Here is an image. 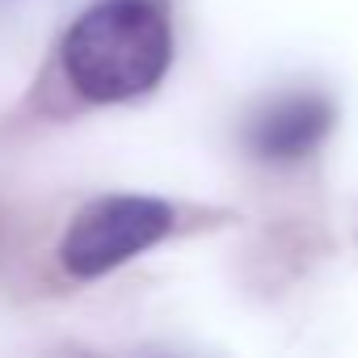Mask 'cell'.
Instances as JSON below:
<instances>
[{
  "instance_id": "3",
  "label": "cell",
  "mask_w": 358,
  "mask_h": 358,
  "mask_svg": "<svg viewBox=\"0 0 358 358\" xmlns=\"http://www.w3.org/2000/svg\"><path fill=\"white\" fill-rule=\"evenodd\" d=\"M329 127H333V106L320 93H291L270 101L262 114H253L245 143L266 164H295L308 152H316Z\"/></svg>"
},
{
  "instance_id": "1",
  "label": "cell",
  "mask_w": 358,
  "mask_h": 358,
  "mask_svg": "<svg viewBox=\"0 0 358 358\" xmlns=\"http://www.w3.org/2000/svg\"><path fill=\"white\" fill-rule=\"evenodd\" d=\"M64 76L85 101H131L173 64V30L152 0H97L64 34Z\"/></svg>"
},
{
  "instance_id": "2",
  "label": "cell",
  "mask_w": 358,
  "mask_h": 358,
  "mask_svg": "<svg viewBox=\"0 0 358 358\" xmlns=\"http://www.w3.org/2000/svg\"><path fill=\"white\" fill-rule=\"evenodd\" d=\"M173 232V207L148 194H114L89 203L59 241V266L72 278H101Z\"/></svg>"
}]
</instances>
